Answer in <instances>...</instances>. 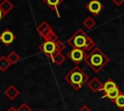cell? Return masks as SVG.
I'll return each mask as SVG.
<instances>
[{
    "mask_svg": "<svg viewBox=\"0 0 124 111\" xmlns=\"http://www.w3.org/2000/svg\"><path fill=\"white\" fill-rule=\"evenodd\" d=\"M67 43H69L70 46L73 48H79L85 50L87 53H89L95 46L94 41L81 29H78L68 40Z\"/></svg>",
    "mask_w": 124,
    "mask_h": 111,
    "instance_id": "6da1fadb",
    "label": "cell"
},
{
    "mask_svg": "<svg viewBox=\"0 0 124 111\" xmlns=\"http://www.w3.org/2000/svg\"><path fill=\"white\" fill-rule=\"evenodd\" d=\"M84 62L90 67L93 71L99 72L109 62V58L99 47L96 46L89 53H87Z\"/></svg>",
    "mask_w": 124,
    "mask_h": 111,
    "instance_id": "7a4b0ae2",
    "label": "cell"
},
{
    "mask_svg": "<svg viewBox=\"0 0 124 111\" xmlns=\"http://www.w3.org/2000/svg\"><path fill=\"white\" fill-rule=\"evenodd\" d=\"M64 79L75 89L79 90L86 82H88V75L78 66L74 67L65 76Z\"/></svg>",
    "mask_w": 124,
    "mask_h": 111,
    "instance_id": "3957f363",
    "label": "cell"
},
{
    "mask_svg": "<svg viewBox=\"0 0 124 111\" xmlns=\"http://www.w3.org/2000/svg\"><path fill=\"white\" fill-rule=\"evenodd\" d=\"M39 50L46 55L47 58L52 59L53 55L56 52V44L55 42L51 41H44L40 45H39Z\"/></svg>",
    "mask_w": 124,
    "mask_h": 111,
    "instance_id": "277c9868",
    "label": "cell"
},
{
    "mask_svg": "<svg viewBox=\"0 0 124 111\" xmlns=\"http://www.w3.org/2000/svg\"><path fill=\"white\" fill-rule=\"evenodd\" d=\"M86 55H87V52L79 48H73L71 51L67 53V57L71 59V61L74 62L76 65H78L80 62L84 61Z\"/></svg>",
    "mask_w": 124,
    "mask_h": 111,
    "instance_id": "5b68a950",
    "label": "cell"
},
{
    "mask_svg": "<svg viewBox=\"0 0 124 111\" xmlns=\"http://www.w3.org/2000/svg\"><path fill=\"white\" fill-rule=\"evenodd\" d=\"M37 32L39 33L40 37L44 40V41H46L49 36L53 33V30L51 28V26L46 22V21H43L41 22L38 26H37Z\"/></svg>",
    "mask_w": 124,
    "mask_h": 111,
    "instance_id": "8992f818",
    "label": "cell"
},
{
    "mask_svg": "<svg viewBox=\"0 0 124 111\" xmlns=\"http://www.w3.org/2000/svg\"><path fill=\"white\" fill-rule=\"evenodd\" d=\"M86 10L91 13L93 15H98L100 14V12L104 9V5L99 1V0H90L86 6H85Z\"/></svg>",
    "mask_w": 124,
    "mask_h": 111,
    "instance_id": "52a82bcc",
    "label": "cell"
},
{
    "mask_svg": "<svg viewBox=\"0 0 124 111\" xmlns=\"http://www.w3.org/2000/svg\"><path fill=\"white\" fill-rule=\"evenodd\" d=\"M15 40H16V35L10 29H5L0 34V41L5 46H9L10 44H12Z\"/></svg>",
    "mask_w": 124,
    "mask_h": 111,
    "instance_id": "ba28073f",
    "label": "cell"
},
{
    "mask_svg": "<svg viewBox=\"0 0 124 111\" xmlns=\"http://www.w3.org/2000/svg\"><path fill=\"white\" fill-rule=\"evenodd\" d=\"M87 86H88V88H89L92 92L97 93V92H99V91H102L103 82H102L99 78L93 77L91 80H89V81L87 82Z\"/></svg>",
    "mask_w": 124,
    "mask_h": 111,
    "instance_id": "9c48e42d",
    "label": "cell"
},
{
    "mask_svg": "<svg viewBox=\"0 0 124 111\" xmlns=\"http://www.w3.org/2000/svg\"><path fill=\"white\" fill-rule=\"evenodd\" d=\"M20 92L19 90L15 86V85H10L5 91H4V95L10 99V100H15L18 96H19Z\"/></svg>",
    "mask_w": 124,
    "mask_h": 111,
    "instance_id": "30bf717a",
    "label": "cell"
},
{
    "mask_svg": "<svg viewBox=\"0 0 124 111\" xmlns=\"http://www.w3.org/2000/svg\"><path fill=\"white\" fill-rule=\"evenodd\" d=\"M43 1H44V3H45L50 10L55 11L56 15H57L58 17H60V14H59V11H58V7H59V5H61V4L64 2V0H43Z\"/></svg>",
    "mask_w": 124,
    "mask_h": 111,
    "instance_id": "8fae6325",
    "label": "cell"
},
{
    "mask_svg": "<svg viewBox=\"0 0 124 111\" xmlns=\"http://www.w3.org/2000/svg\"><path fill=\"white\" fill-rule=\"evenodd\" d=\"M117 87H118V86H117V84L114 82V80L108 78V80L105 81V83H103L102 91L104 92V95H105V94L108 93L109 91H111V90H113V89H115V88H117Z\"/></svg>",
    "mask_w": 124,
    "mask_h": 111,
    "instance_id": "7c38bea8",
    "label": "cell"
},
{
    "mask_svg": "<svg viewBox=\"0 0 124 111\" xmlns=\"http://www.w3.org/2000/svg\"><path fill=\"white\" fill-rule=\"evenodd\" d=\"M121 92L122 91H120V89L117 87V88H115V89H113V90H111V91H109L108 93H107V94H105L102 97L103 98H105V97H107V98H108L110 101H114L115 99H116V97L121 94Z\"/></svg>",
    "mask_w": 124,
    "mask_h": 111,
    "instance_id": "4fadbf2b",
    "label": "cell"
},
{
    "mask_svg": "<svg viewBox=\"0 0 124 111\" xmlns=\"http://www.w3.org/2000/svg\"><path fill=\"white\" fill-rule=\"evenodd\" d=\"M0 9L4 13V14L7 15L14 9V4L11 3L9 0H3L2 2H0Z\"/></svg>",
    "mask_w": 124,
    "mask_h": 111,
    "instance_id": "5bb4252c",
    "label": "cell"
},
{
    "mask_svg": "<svg viewBox=\"0 0 124 111\" xmlns=\"http://www.w3.org/2000/svg\"><path fill=\"white\" fill-rule=\"evenodd\" d=\"M11 66V63L9 62L7 56H0V70L6 71Z\"/></svg>",
    "mask_w": 124,
    "mask_h": 111,
    "instance_id": "9a60e30c",
    "label": "cell"
},
{
    "mask_svg": "<svg viewBox=\"0 0 124 111\" xmlns=\"http://www.w3.org/2000/svg\"><path fill=\"white\" fill-rule=\"evenodd\" d=\"M95 25H96V21H95V19H94L93 17H91V16H87V17L83 20V26H84L85 28H87L88 30L93 29Z\"/></svg>",
    "mask_w": 124,
    "mask_h": 111,
    "instance_id": "2e32d148",
    "label": "cell"
},
{
    "mask_svg": "<svg viewBox=\"0 0 124 111\" xmlns=\"http://www.w3.org/2000/svg\"><path fill=\"white\" fill-rule=\"evenodd\" d=\"M7 58H8V60H9V62L11 63V65L16 64V63L20 60V56H19L16 51H12V52H10V53L8 54Z\"/></svg>",
    "mask_w": 124,
    "mask_h": 111,
    "instance_id": "e0dca14e",
    "label": "cell"
},
{
    "mask_svg": "<svg viewBox=\"0 0 124 111\" xmlns=\"http://www.w3.org/2000/svg\"><path fill=\"white\" fill-rule=\"evenodd\" d=\"M113 103L119 108V109H124V93L121 92V94L116 97V99L113 101Z\"/></svg>",
    "mask_w": 124,
    "mask_h": 111,
    "instance_id": "ac0fdd59",
    "label": "cell"
},
{
    "mask_svg": "<svg viewBox=\"0 0 124 111\" xmlns=\"http://www.w3.org/2000/svg\"><path fill=\"white\" fill-rule=\"evenodd\" d=\"M51 61H52L54 64H56V65L60 66V65L65 61V56H64L62 53H56V54H54V55H53V57H52Z\"/></svg>",
    "mask_w": 124,
    "mask_h": 111,
    "instance_id": "d6986e66",
    "label": "cell"
},
{
    "mask_svg": "<svg viewBox=\"0 0 124 111\" xmlns=\"http://www.w3.org/2000/svg\"><path fill=\"white\" fill-rule=\"evenodd\" d=\"M55 44H56V52H55V54L56 53H62V51L65 49V43L58 40L57 42H55Z\"/></svg>",
    "mask_w": 124,
    "mask_h": 111,
    "instance_id": "ffe728a7",
    "label": "cell"
},
{
    "mask_svg": "<svg viewBox=\"0 0 124 111\" xmlns=\"http://www.w3.org/2000/svg\"><path fill=\"white\" fill-rule=\"evenodd\" d=\"M17 111H32V109H31V107H30L27 103L22 102V103L19 105V107L17 108Z\"/></svg>",
    "mask_w": 124,
    "mask_h": 111,
    "instance_id": "44dd1931",
    "label": "cell"
},
{
    "mask_svg": "<svg viewBox=\"0 0 124 111\" xmlns=\"http://www.w3.org/2000/svg\"><path fill=\"white\" fill-rule=\"evenodd\" d=\"M111 2L116 6H120L124 3V0H111Z\"/></svg>",
    "mask_w": 124,
    "mask_h": 111,
    "instance_id": "7402d4cb",
    "label": "cell"
},
{
    "mask_svg": "<svg viewBox=\"0 0 124 111\" xmlns=\"http://www.w3.org/2000/svg\"><path fill=\"white\" fill-rule=\"evenodd\" d=\"M78 111H91V109L88 107V106H86V105H83V106H81Z\"/></svg>",
    "mask_w": 124,
    "mask_h": 111,
    "instance_id": "603a6c76",
    "label": "cell"
},
{
    "mask_svg": "<svg viewBox=\"0 0 124 111\" xmlns=\"http://www.w3.org/2000/svg\"><path fill=\"white\" fill-rule=\"evenodd\" d=\"M5 16H6V15H5V14H4V13L2 12V10L0 9V21H1V20H2V19L5 17Z\"/></svg>",
    "mask_w": 124,
    "mask_h": 111,
    "instance_id": "cb8c5ba5",
    "label": "cell"
},
{
    "mask_svg": "<svg viewBox=\"0 0 124 111\" xmlns=\"http://www.w3.org/2000/svg\"><path fill=\"white\" fill-rule=\"evenodd\" d=\"M7 111H17V109H16V107H14V106H11Z\"/></svg>",
    "mask_w": 124,
    "mask_h": 111,
    "instance_id": "d4e9b609",
    "label": "cell"
},
{
    "mask_svg": "<svg viewBox=\"0 0 124 111\" xmlns=\"http://www.w3.org/2000/svg\"><path fill=\"white\" fill-rule=\"evenodd\" d=\"M2 1H3V0H0V2H2Z\"/></svg>",
    "mask_w": 124,
    "mask_h": 111,
    "instance_id": "484cf974",
    "label": "cell"
},
{
    "mask_svg": "<svg viewBox=\"0 0 124 111\" xmlns=\"http://www.w3.org/2000/svg\"><path fill=\"white\" fill-rule=\"evenodd\" d=\"M42 111H46V110H42Z\"/></svg>",
    "mask_w": 124,
    "mask_h": 111,
    "instance_id": "4316f807",
    "label": "cell"
}]
</instances>
